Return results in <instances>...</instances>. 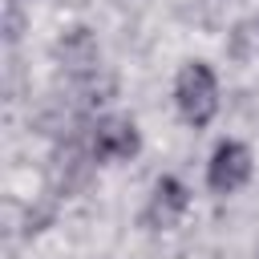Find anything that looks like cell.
Segmentation results:
<instances>
[{"mask_svg":"<svg viewBox=\"0 0 259 259\" xmlns=\"http://www.w3.org/2000/svg\"><path fill=\"white\" fill-rule=\"evenodd\" d=\"M247 178H251V150L239 146V142H223V146L210 154V166H206L210 190H214V194H235Z\"/></svg>","mask_w":259,"mask_h":259,"instance_id":"2","label":"cell"},{"mask_svg":"<svg viewBox=\"0 0 259 259\" xmlns=\"http://www.w3.org/2000/svg\"><path fill=\"white\" fill-rule=\"evenodd\" d=\"M186 206H190L186 186H182L178 178H158V182H154V194H150V202H146V223L158 227V231L178 227V219L186 214Z\"/></svg>","mask_w":259,"mask_h":259,"instance_id":"4","label":"cell"},{"mask_svg":"<svg viewBox=\"0 0 259 259\" xmlns=\"http://www.w3.org/2000/svg\"><path fill=\"white\" fill-rule=\"evenodd\" d=\"M134 154H138V125L130 117H101L93 130V158L125 162Z\"/></svg>","mask_w":259,"mask_h":259,"instance_id":"3","label":"cell"},{"mask_svg":"<svg viewBox=\"0 0 259 259\" xmlns=\"http://www.w3.org/2000/svg\"><path fill=\"white\" fill-rule=\"evenodd\" d=\"M174 101H178V113L190 121V125H206L219 109V85H214V73L202 65V61H190L178 81H174Z\"/></svg>","mask_w":259,"mask_h":259,"instance_id":"1","label":"cell"}]
</instances>
